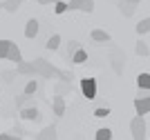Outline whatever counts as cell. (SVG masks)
<instances>
[{
    "instance_id": "35",
    "label": "cell",
    "mask_w": 150,
    "mask_h": 140,
    "mask_svg": "<svg viewBox=\"0 0 150 140\" xmlns=\"http://www.w3.org/2000/svg\"><path fill=\"white\" fill-rule=\"evenodd\" d=\"M36 2H38V0H36Z\"/></svg>"
},
{
    "instance_id": "15",
    "label": "cell",
    "mask_w": 150,
    "mask_h": 140,
    "mask_svg": "<svg viewBox=\"0 0 150 140\" xmlns=\"http://www.w3.org/2000/svg\"><path fill=\"white\" fill-rule=\"evenodd\" d=\"M20 2H23V0H5V2H2V9L9 11V13H16L20 9Z\"/></svg>"
},
{
    "instance_id": "10",
    "label": "cell",
    "mask_w": 150,
    "mask_h": 140,
    "mask_svg": "<svg viewBox=\"0 0 150 140\" xmlns=\"http://www.w3.org/2000/svg\"><path fill=\"white\" fill-rule=\"evenodd\" d=\"M20 118H23V120H38L40 114H38L36 107H23V109H20Z\"/></svg>"
},
{
    "instance_id": "18",
    "label": "cell",
    "mask_w": 150,
    "mask_h": 140,
    "mask_svg": "<svg viewBox=\"0 0 150 140\" xmlns=\"http://www.w3.org/2000/svg\"><path fill=\"white\" fill-rule=\"evenodd\" d=\"M137 85H139V89H150V73H139Z\"/></svg>"
},
{
    "instance_id": "22",
    "label": "cell",
    "mask_w": 150,
    "mask_h": 140,
    "mask_svg": "<svg viewBox=\"0 0 150 140\" xmlns=\"http://www.w3.org/2000/svg\"><path fill=\"white\" fill-rule=\"evenodd\" d=\"M96 140H112V131H110L108 127L99 129V131H96Z\"/></svg>"
},
{
    "instance_id": "21",
    "label": "cell",
    "mask_w": 150,
    "mask_h": 140,
    "mask_svg": "<svg viewBox=\"0 0 150 140\" xmlns=\"http://www.w3.org/2000/svg\"><path fill=\"white\" fill-rule=\"evenodd\" d=\"M69 9V2H63V0H56V5H54V13H58V16H61V13H65Z\"/></svg>"
},
{
    "instance_id": "12",
    "label": "cell",
    "mask_w": 150,
    "mask_h": 140,
    "mask_svg": "<svg viewBox=\"0 0 150 140\" xmlns=\"http://www.w3.org/2000/svg\"><path fill=\"white\" fill-rule=\"evenodd\" d=\"M134 7H137V5H132V2H128V0H121V2H119V11L123 13L125 18H130L132 13H134Z\"/></svg>"
},
{
    "instance_id": "7",
    "label": "cell",
    "mask_w": 150,
    "mask_h": 140,
    "mask_svg": "<svg viewBox=\"0 0 150 140\" xmlns=\"http://www.w3.org/2000/svg\"><path fill=\"white\" fill-rule=\"evenodd\" d=\"M38 29H40V24H38V20H36V18L27 20V27H25V38L34 40V38L38 36Z\"/></svg>"
},
{
    "instance_id": "3",
    "label": "cell",
    "mask_w": 150,
    "mask_h": 140,
    "mask_svg": "<svg viewBox=\"0 0 150 140\" xmlns=\"http://www.w3.org/2000/svg\"><path fill=\"white\" fill-rule=\"evenodd\" d=\"M16 71H18V76H31V78H38V71H36V65L34 62H18L16 65Z\"/></svg>"
},
{
    "instance_id": "4",
    "label": "cell",
    "mask_w": 150,
    "mask_h": 140,
    "mask_svg": "<svg viewBox=\"0 0 150 140\" xmlns=\"http://www.w3.org/2000/svg\"><path fill=\"white\" fill-rule=\"evenodd\" d=\"M110 58H112V69H114V73H121V71H123V62H125L123 51H121V49H112Z\"/></svg>"
},
{
    "instance_id": "26",
    "label": "cell",
    "mask_w": 150,
    "mask_h": 140,
    "mask_svg": "<svg viewBox=\"0 0 150 140\" xmlns=\"http://www.w3.org/2000/svg\"><path fill=\"white\" fill-rule=\"evenodd\" d=\"M27 100H29V96H27V93L23 91V93H20L18 98H16V107H18V109H23V107H25V102H27Z\"/></svg>"
},
{
    "instance_id": "14",
    "label": "cell",
    "mask_w": 150,
    "mask_h": 140,
    "mask_svg": "<svg viewBox=\"0 0 150 140\" xmlns=\"http://www.w3.org/2000/svg\"><path fill=\"white\" fill-rule=\"evenodd\" d=\"M81 47H83V45L79 42V40H69V42H67V51H65V56H67V60H69V62H72V56H74Z\"/></svg>"
},
{
    "instance_id": "27",
    "label": "cell",
    "mask_w": 150,
    "mask_h": 140,
    "mask_svg": "<svg viewBox=\"0 0 150 140\" xmlns=\"http://www.w3.org/2000/svg\"><path fill=\"white\" fill-rule=\"evenodd\" d=\"M67 91H69V82H63L61 80V85H56V93L63 96V93H67Z\"/></svg>"
},
{
    "instance_id": "16",
    "label": "cell",
    "mask_w": 150,
    "mask_h": 140,
    "mask_svg": "<svg viewBox=\"0 0 150 140\" xmlns=\"http://www.w3.org/2000/svg\"><path fill=\"white\" fill-rule=\"evenodd\" d=\"M134 29H137V33H139V36H144V33H148V31H150V18H144V20H139Z\"/></svg>"
},
{
    "instance_id": "25",
    "label": "cell",
    "mask_w": 150,
    "mask_h": 140,
    "mask_svg": "<svg viewBox=\"0 0 150 140\" xmlns=\"http://www.w3.org/2000/svg\"><path fill=\"white\" fill-rule=\"evenodd\" d=\"M105 116H110V109H108V107H96V109H94V118H105Z\"/></svg>"
},
{
    "instance_id": "32",
    "label": "cell",
    "mask_w": 150,
    "mask_h": 140,
    "mask_svg": "<svg viewBox=\"0 0 150 140\" xmlns=\"http://www.w3.org/2000/svg\"><path fill=\"white\" fill-rule=\"evenodd\" d=\"M38 5H56V0H38Z\"/></svg>"
},
{
    "instance_id": "17",
    "label": "cell",
    "mask_w": 150,
    "mask_h": 140,
    "mask_svg": "<svg viewBox=\"0 0 150 140\" xmlns=\"http://www.w3.org/2000/svg\"><path fill=\"white\" fill-rule=\"evenodd\" d=\"M88 60V51H85V49H79V51H76L74 56H72V62H74V65H83V62Z\"/></svg>"
},
{
    "instance_id": "11",
    "label": "cell",
    "mask_w": 150,
    "mask_h": 140,
    "mask_svg": "<svg viewBox=\"0 0 150 140\" xmlns=\"http://www.w3.org/2000/svg\"><path fill=\"white\" fill-rule=\"evenodd\" d=\"M7 58H9L11 62H16V65L23 62V54H20V49H18V45H16V42H11V49H9V56H7Z\"/></svg>"
},
{
    "instance_id": "19",
    "label": "cell",
    "mask_w": 150,
    "mask_h": 140,
    "mask_svg": "<svg viewBox=\"0 0 150 140\" xmlns=\"http://www.w3.org/2000/svg\"><path fill=\"white\" fill-rule=\"evenodd\" d=\"M134 54L137 56H150V47L144 42V40H139V42L134 45Z\"/></svg>"
},
{
    "instance_id": "24",
    "label": "cell",
    "mask_w": 150,
    "mask_h": 140,
    "mask_svg": "<svg viewBox=\"0 0 150 140\" xmlns=\"http://www.w3.org/2000/svg\"><path fill=\"white\" fill-rule=\"evenodd\" d=\"M85 0H69V11H81Z\"/></svg>"
},
{
    "instance_id": "20",
    "label": "cell",
    "mask_w": 150,
    "mask_h": 140,
    "mask_svg": "<svg viewBox=\"0 0 150 140\" xmlns=\"http://www.w3.org/2000/svg\"><path fill=\"white\" fill-rule=\"evenodd\" d=\"M11 49V40H0V58H7Z\"/></svg>"
},
{
    "instance_id": "29",
    "label": "cell",
    "mask_w": 150,
    "mask_h": 140,
    "mask_svg": "<svg viewBox=\"0 0 150 140\" xmlns=\"http://www.w3.org/2000/svg\"><path fill=\"white\" fill-rule=\"evenodd\" d=\"M16 73H18L16 69H13V71H2V80H7V82H11V78L16 76Z\"/></svg>"
},
{
    "instance_id": "5",
    "label": "cell",
    "mask_w": 150,
    "mask_h": 140,
    "mask_svg": "<svg viewBox=\"0 0 150 140\" xmlns=\"http://www.w3.org/2000/svg\"><path fill=\"white\" fill-rule=\"evenodd\" d=\"M52 109H54V116L56 118L65 116V98H63L61 93H56V96L52 98Z\"/></svg>"
},
{
    "instance_id": "34",
    "label": "cell",
    "mask_w": 150,
    "mask_h": 140,
    "mask_svg": "<svg viewBox=\"0 0 150 140\" xmlns=\"http://www.w3.org/2000/svg\"><path fill=\"white\" fill-rule=\"evenodd\" d=\"M0 9H2V2H0Z\"/></svg>"
},
{
    "instance_id": "6",
    "label": "cell",
    "mask_w": 150,
    "mask_h": 140,
    "mask_svg": "<svg viewBox=\"0 0 150 140\" xmlns=\"http://www.w3.org/2000/svg\"><path fill=\"white\" fill-rule=\"evenodd\" d=\"M134 111H137L139 116L150 114V96L148 98H134Z\"/></svg>"
},
{
    "instance_id": "28",
    "label": "cell",
    "mask_w": 150,
    "mask_h": 140,
    "mask_svg": "<svg viewBox=\"0 0 150 140\" xmlns=\"http://www.w3.org/2000/svg\"><path fill=\"white\" fill-rule=\"evenodd\" d=\"M81 11L92 13V11H94V0H85V5H83V9H81Z\"/></svg>"
},
{
    "instance_id": "31",
    "label": "cell",
    "mask_w": 150,
    "mask_h": 140,
    "mask_svg": "<svg viewBox=\"0 0 150 140\" xmlns=\"http://www.w3.org/2000/svg\"><path fill=\"white\" fill-rule=\"evenodd\" d=\"M150 96V89H139V93H137V98H148Z\"/></svg>"
},
{
    "instance_id": "33",
    "label": "cell",
    "mask_w": 150,
    "mask_h": 140,
    "mask_svg": "<svg viewBox=\"0 0 150 140\" xmlns=\"http://www.w3.org/2000/svg\"><path fill=\"white\" fill-rule=\"evenodd\" d=\"M128 2H132V5H139V2H141V0H128Z\"/></svg>"
},
{
    "instance_id": "8",
    "label": "cell",
    "mask_w": 150,
    "mask_h": 140,
    "mask_svg": "<svg viewBox=\"0 0 150 140\" xmlns=\"http://www.w3.org/2000/svg\"><path fill=\"white\" fill-rule=\"evenodd\" d=\"M90 38H92V42H101V45H105L110 42L112 38H110V33L103 29H92V33H90Z\"/></svg>"
},
{
    "instance_id": "30",
    "label": "cell",
    "mask_w": 150,
    "mask_h": 140,
    "mask_svg": "<svg viewBox=\"0 0 150 140\" xmlns=\"http://www.w3.org/2000/svg\"><path fill=\"white\" fill-rule=\"evenodd\" d=\"M0 140H20V138L13 134H0Z\"/></svg>"
},
{
    "instance_id": "2",
    "label": "cell",
    "mask_w": 150,
    "mask_h": 140,
    "mask_svg": "<svg viewBox=\"0 0 150 140\" xmlns=\"http://www.w3.org/2000/svg\"><path fill=\"white\" fill-rule=\"evenodd\" d=\"M81 91L88 100H94V98H96V80L94 78H83L81 80Z\"/></svg>"
},
{
    "instance_id": "13",
    "label": "cell",
    "mask_w": 150,
    "mask_h": 140,
    "mask_svg": "<svg viewBox=\"0 0 150 140\" xmlns=\"http://www.w3.org/2000/svg\"><path fill=\"white\" fill-rule=\"evenodd\" d=\"M58 47H61V36H58V33H52L50 40L45 42V49H50V51H56Z\"/></svg>"
},
{
    "instance_id": "9",
    "label": "cell",
    "mask_w": 150,
    "mask_h": 140,
    "mask_svg": "<svg viewBox=\"0 0 150 140\" xmlns=\"http://www.w3.org/2000/svg\"><path fill=\"white\" fill-rule=\"evenodd\" d=\"M36 140H56V125H47V127L36 136Z\"/></svg>"
},
{
    "instance_id": "1",
    "label": "cell",
    "mask_w": 150,
    "mask_h": 140,
    "mask_svg": "<svg viewBox=\"0 0 150 140\" xmlns=\"http://www.w3.org/2000/svg\"><path fill=\"white\" fill-rule=\"evenodd\" d=\"M130 134H132V140H146V120L144 116H134L130 120Z\"/></svg>"
},
{
    "instance_id": "23",
    "label": "cell",
    "mask_w": 150,
    "mask_h": 140,
    "mask_svg": "<svg viewBox=\"0 0 150 140\" xmlns=\"http://www.w3.org/2000/svg\"><path fill=\"white\" fill-rule=\"evenodd\" d=\"M36 91H38V82H36V80H29V82L25 85V93H27V96H34Z\"/></svg>"
}]
</instances>
